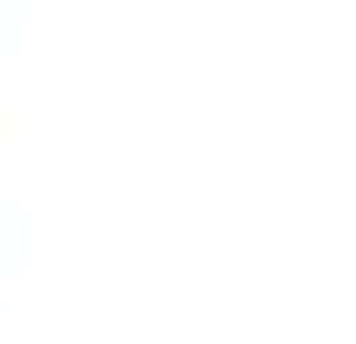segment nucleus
Returning <instances> with one entry per match:
<instances>
[]
</instances>
